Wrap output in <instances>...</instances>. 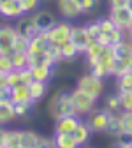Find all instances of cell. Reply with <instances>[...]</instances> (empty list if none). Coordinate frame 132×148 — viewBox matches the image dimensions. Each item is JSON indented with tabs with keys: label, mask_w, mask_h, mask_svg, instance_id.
<instances>
[{
	"label": "cell",
	"mask_w": 132,
	"mask_h": 148,
	"mask_svg": "<svg viewBox=\"0 0 132 148\" xmlns=\"http://www.w3.org/2000/svg\"><path fill=\"white\" fill-rule=\"evenodd\" d=\"M120 132H123V125H122L120 113H111V118H109L107 127H106V134L111 136V138H116Z\"/></svg>",
	"instance_id": "d4e9b609"
},
{
	"label": "cell",
	"mask_w": 132,
	"mask_h": 148,
	"mask_svg": "<svg viewBox=\"0 0 132 148\" xmlns=\"http://www.w3.org/2000/svg\"><path fill=\"white\" fill-rule=\"evenodd\" d=\"M70 28L72 25L65 20V21H56L46 34H48V39L53 46H62L64 42H67L70 39Z\"/></svg>",
	"instance_id": "5b68a950"
},
{
	"label": "cell",
	"mask_w": 132,
	"mask_h": 148,
	"mask_svg": "<svg viewBox=\"0 0 132 148\" xmlns=\"http://www.w3.org/2000/svg\"><path fill=\"white\" fill-rule=\"evenodd\" d=\"M14 51H28V39L18 35L14 41Z\"/></svg>",
	"instance_id": "ab89813d"
},
{
	"label": "cell",
	"mask_w": 132,
	"mask_h": 148,
	"mask_svg": "<svg viewBox=\"0 0 132 148\" xmlns=\"http://www.w3.org/2000/svg\"><path fill=\"white\" fill-rule=\"evenodd\" d=\"M81 122V116H78L76 113H70L65 116H60L55 120V132H65V134H72L76 131L78 123Z\"/></svg>",
	"instance_id": "8fae6325"
},
{
	"label": "cell",
	"mask_w": 132,
	"mask_h": 148,
	"mask_svg": "<svg viewBox=\"0 0 132 148\" xmlns=\"http://www.w3.org/2000/svg\"><path fill=\"white\" fill-rule=\"evenodd\" d=\"M118 95H120V104H122V109H125V111H132V90L118 92Z\"/></svg>",
	"instance_id": "d590c367"
},
{
	"label": "cell",
	"mask_w": 132,
	"mask_h": 148,
	"mask_svg": "<svg viewBox=\"0 0 132 148\" xmlns=\"http://www.w3.org/2000/svg\"><path fill=\"white\" fill-rule=\"evenodd\" d=\"M120 118H122V125H123V131L132 134V111H120Z\"/></svg>",
	"instance_id": "f35d334b"
},
{
	"label": "cell",
	"mask_w": 132,
	"mask_h": 148,
	"mask_svg": "<svg viewBox=\"0 0 132 148\" xmlns=\"http://www.w3.org/2000/svg\"><path fill=\"white\" fill-rule=\"evenodd\" d=\"M115 64H116V57H115V49L111 46H106L104 51L101 53V57L90 64V72L95 74L99 78H107V76H113V71H115Z\"/></svg>",
	"instance_id": "6da1fadb"
},
{
	"label": "cell",
	"mask_w": 132,
	"mask_h": 148,
	"mask_svg": "<svg viewBox=\"0 0 132 148\" xmlns=\"http://www.w3.org/2000/svg\"><path fill=\"white\" fill-rule=\"evenodd\" d=\"M104 108L109 109L111 113H120L122 111V104H120V95H118V92L116 94H111L104 99Z\"/></svg>",
	"instance_id": "4dcf8cb0"
},
{
	"label": "cell",
	"mask_w": 132,
	"mask_h": 148,
	"mask_svg": "<svg viewBox=\"0 0 132 148\" xmlns=\"http://www.w3.org/2000/svg\"><path fill=\"white\" fill-rule=\"evenodd\" d=\"M125 34H127L125 30H122V28H115V30H111L109 34H104L99 41H101L104 46H111V48H113V46H116L118 42H122V41L125 39Z\"/></svg>",
	"instance_id": "44dd1931"
},
{
	"label": "cell",
	"mask_w": 132,
	"mask_h": 148,
	"mask_svg": "<svg viewBox=\"0 0 132 148\" xmlns=\"http://www.w3.org/2000/svg\"><path fill=\"white\" fill-rule=\"evenodd\" d=\"M48 113L51 118H60L65 115L72 113V104H70V92L67 90H58L55 92L53 97L48 102Z\"/></svg>",
	"instance_id": "7a4b0ae2"
},
{
	"label": "cell",
	"mask_w": 132,
	"mask_h": 148,
	"mask_svg": "<svg viewBox=\"0 0 132 148\" xmlns=\"http://www.w3.org/2000/svg\"><path fill=\"white\" fill-rule=\"evenodd\" d=\"M60 48V55H62V62H72L74 58L78 57V55H81L79 51H78V48L72 44V41L69 39L67 42H64L62 46H58Z\"/></svg>",
	"instance_id": "484cf974"
},
{
	"label": "cell",
	"mask_w": 132,
	"mask_h": 148,
	"mask_svg": "<svg viewBox=\"0 0 132 148\" xmlns=\"http://www.w3.org/2000/svg\"><path fill=\"white\" fill-rule=\"evenodd\" d=\"M49 146H55L53 138H44V136H41V138H39V146H37V148H49Z\"/></svg>",
	"instance_id": "60d3db41"
},
{
	"label": "cell",
	"mask_w": 132,
	"mask_h": 148,
	"mask_svg": "<svg viewBox=\"0 0 132 148\" xmlns=\"http://www.w3.org/2000/svg\"><path fill=\"white\" fill-rule=\"evenodd\" d=\"M127 41L132 44V30H129V32H127Z\"/></svg>",
	"instance_id": "f6af8a7d"
},
{
	"label": "cell",
	"mask_w": 132,
	"mask_h": 148,
	"mask_svg": "<svg viewBox=\"0 0 132 148\" xmlns=\"http://www.w3.org/2000/svg\"><path fill=\"white\" fill-rule=\"evenodd\" d=\"M79 9H81V14H90L97 9L99 5V0H76Z\"/></svg>",
	"instance_id": "e575fe53"
},
{
	"label": "cell",
	"mask_w": 132,
	"mask_h": 148,
	"mask_svg": "<svg viewBox=\"0 0 132 148\" xmlns=\"http://www.w3.org/2000/svg\"><path fill=\"white\" fill-rule=\"evenodd\" d=\"M104 44L101 42V41H90V44H88V48L85 49V57H86V62H88V65L90 64H93L99 57H101V53L104 51Z\"/></svg>",
	"instance_id": "7402d4cb"
},
{
	"label": "cell",
	"mask_w": 132,
	"mask_h": 148,
	"mask_svg": "<svg viewBox=\"0 0 132 148\" xmlns=\"http://www.w3.org/2000/svg\"><path fill=\"white\" fill-rule=\"evenodd\" d=\"M16 120L14 104L11 101H0V125H7Z\"/></svg>",
	"instance_id": "ac0fdd59"
},
{
	"label": "cell",
	"mask_w": 132,
	"mask_h": 148,
	"mask_svg": "<svg viewBox=\"0 0 132 148\" xmlns=\"http://www.w3.org/2000/svg\"><path fill=\"white\" fill-rule=\"evenodd\" d=\"M14 28H16L18 35L25 37V39H32V37L39 32L37 27H35V21H34V16L32 14H23L21 18H18Z\"/></svg>",
	"instance_id": "9c48e42d"
},
{
	"label": "cell",
	"mask_w": 132,
	"mask_h": 148,
	"mask_svg": "<svg viewBox=\"0 0 132 148\" xmlns=\"http://www.w3.org/2000/svg\"><path fill=\"white\" fill-rule=\"evenodd\" d=\"M30 81H32V74H30L28 67L27 69H14L7 74V83L11 88L20 86V85H30Z\"/></svg>",
	"instance_id": "e0dca14e"
},
{
	"label": "cell",
	"mask_w": 132,
	"mask_h": 148,
	"mask_svg": "<svg viewBox=\"0 0 132 148\" xmlns=\"http://www.w3.org/2000/svg\"><path fill=\"white\" fill-rule=\"evenodd\" d=\"M51 46L49 39H48V34L46 32H37L32 39H28V55L32 53H42V51H48V48Z\"/></svg>",
	"instance_id": "2e32d148"
},
{
	"label": "cell",
	"mask_w": 132,
	"mask_h": 148,
	"mask_svg": "<svg viewBox=\"0 0 132 148\" xmlns=\"http://www.w3.org/2000/svg\"><path fill=\"white\" fill-rule=\"evenodd\" d=\"M70 41H72L74 46L78 48L79 53H85V49L90 44V37H88V32H86L85 25L83 27H74L72 25V28H70Z\"/></svg>",
	"instance_id": "5bb4252c"
},
{
	"label": "cell",
	"mask_w": 132,
	"mask_h": 148,
	"mask_svg": "<svg viewBox=\"0 0 132 148\" xmlns=\"http://www.w3.org/2000/svg\"><path fill=\"white\" fill-rule=\"evenodd\" d=\"M109 18L115 25L122 30H129L130 27V21H132V7L130 5H125V7H115V9H109Z\"/></svg>",
	"instance_id": "ba28073f"
},
{
	"label": "cell",
	"mask_w": 132,
	"mask_h": 148,
	"mask_svg": "<svg viewBox=\"0 0 132 148\" xmlns=\"http://www.w3.org/2000/svg\"><path fill=\"white\" fill-rule=\"evenodd\" d=\"M4 139H5V129L4 125H0V148H4Z\"/></svg>",
	"instance_id": "ee69618b"
},
{
	"label": "cell",
	"mask_w": 132,
	"mask_h": 148,
	"mask_svg": "<svg viewBox=\"0 0 132 148\" xmlns=\"http://www.w3.org/2000/svg\"><path fill=\"white\" fill-rule=\"evenodd\" d=\"M4 148H21V131H5Z\"/></svg>",
	"instance_id": "83f0119b"
},
{
	"label": "cell",
	"mask_w": 132,
	"mask_h": 148,
	"mask_svg": "<svg viewBox=\"0 0 132 148\" xmlns=\"http://www.w3.org/2000/svg\"><path fill=\"white\" fill-rule=\"evenodd\" d=\"M2 2H4V0H0V4H2Z\"/></svg>",
	"instance_id": "c3c4849f"
},
{
	"label": "cell",
	"mask_w": 132,
	"mask_h": 148,
	"mask_svg": "<svg viewBox=\"0 0 132 148\" xmlns=\"http://www.w3.org/2000/svg\"><path fill=\"white\" fill-rule=\"evenodd\" d=\"M34 21H35V27H37V30H39V32H48L56 21H58V20H56V16L51 12V11H48V9H37L34 14Z\"/></svg>",
	"instance_id": "30bf717a"
},
{
	"label": "cell",
	"mask_w": 132,
	"mask_h": 148,
	"mask_svg": "<svg viewBox=\"0 0 132 148\" xmlns=\"http://www.w3.org/2000/svg\"><path fill=\"white\" fill-rule=\"evenodd\" d=\"M41 2H42V0H20V4H21L25 14H34L37 9H39Z\"/></svg>",
	"instance_id": "8d00e7d4"
},
{
	"label": "cell",
	"mask_w": 132,
	"mask_h": 148,
	"mask_svg": "<svg viewBox=\"0 0 132 148\" xmlns=\"http://www.w3.org/2000/svg\"><path fill=\"white\" fill-rule=\"evenodd\" d=\"M129 5H130V7H132V0H130V4H129Z\"/></svg>",
	"instance_id": "7dc6e473"
},
{
	"label": "cell",
	"mask_w": 132,
	"mask_h": 148,
	"mask_svg": "<svg viewBox=\"0 0 132 148\" xmlns=\"http://www.w3.org/2000/svg\"><path fill=\"white\" fill-rule=\"evenodd\" d=\"M39 138L35 131H21V148H37L39 146Z\"/></svg>",
	"instance_id": "4316f807"
},
{
	"label": "cell",
	"mask_w": 132,
	"mask_h": 148,
	"mask_svg": "<svg viewBox=\"0 0 132 148\" xmlns=\"http://www.w3.org/2000/svg\"><path fill=\"white\" fill-rule=\"evenodd\" d=\"M9 83H7V74H0V90L2 88H7Z\"/></svg>",
	"instance_id": "7bdbcfd3"
},
{
	"label": "cell",
	"mask_w": 132,
	"mask_h": 148,
	"mask_svg": "<svg viewBox=\"0 0 132 148\" xmlns=\"http://www.w3.org/2000/svg\"><path fill=\"white\" fill-rule=\"evenodd\" d=\"M88 120L86 123L90 125L92 132H106V127H107V122L111 118V111L106 109V108H101V109H93L86 115Z\"/></svg>",
	"instance_id": "8992f818"
},
{
	"label": "cell",
	"mask_w": 132,
	"mask_h": 148,
	"mask_svg": "<svg viewBox=\"0 0 132 148\" xmlns=\"http://www.w3.org/2000/svg\"><path fill=\"white\" fill-rule=\"evenodd\" d=\"M107 4H109V9H115V7H125L130 2L129 0H107Z\"/></svg>",
	"instance_id": "b9f144b4"
},
{
	"label": "cell",
	"mask_w": 132,
	"mask_h": 148,
	"mask_svg": "<svg viewBox=\"0 0 132 148\" xmlns=\"http://www.w3.org/2000/svg\"><path fill=\"white\" fill-rule=\"evenodd\" d=\"M56 9H58L60 16L65 18L67 21L74 20V18H78L81 14V9L76 0H56Z\"/></svg>",
	"instance_id": "4fadbf2b"
},
{
	"label": "cell",
	"mask_w": 132,
	"mask_h": 148,
	"mask_svg": "<svg viewBox=\"0 0 132 148\" xmlns=\"http://www.w3.org/2000/svg\"><path fill=\"white\" fill-rule=\"evenodd\" d=\"M129 30H132V21H130V27H129ZM129 30H127V32H129Z\"/></svg>",
	"instance_id": "bcb514c9"
},
{
	"label": "cell",
	"mask_w": 132,
	"mask_h": 148,
	"mask_svg": "<svg viewBox=\"0 0 132 148\" xmlns=\"http://www.w3.org/2000/svg\"><path fill=\"white\" fill-rule=\"evenodd\" d=\"M76 88L86 92V94H90L95 99H101L102 94H104V78H99V76H95V74H92L88 71L86 74L79 76V79L76 83Z\"/></svg>",
	"instance_id": "277c9868"
},
{
	"label": "cell",
	"mask_w": 132,
	"mask_h": 148,
	"mask_svg": "<svg viewBox=\"0 0 132 148\" xmlns=\"http://www.w3.org/2000/svg\"><path fill=\"white\" fill-rule=\"evenodd\" d=\"M30 101H32V97H30L28 85H20V86H12L11 88V102L12 104H16V102H30Z\"/></svg>",
	"instance_id": "d6986e66"
},
{
	"label": "cell",
	"mask_w": 132,
	"mask_h": 148,
	"mask_svg": "<svg viewBox=\"0 0 132 148\" xmlns=\"http://www.w3.org/2000/svg\"><path fill=\"white\" fill-rule=\"evenodd\" d=\"M28 71L32 74V79H35V81H44V83H49L51 78H53V74H55V67L44 65V64L28 65Z\"/></svg>",
	"instance_id": "9a60e30c"
},
{
	"label": "cell",
	"mask_w": 132,
	"mask_h": 148,
	"mask_svg": "<svg viewBox=\"0 0 132 148\" xmlns=\"http://www.w3.org/2000/svg\"><path fill=\"white\" fill-rule=\"evenodd\" d=\"M116 88L118 92H125V90H132V71H127L120 76H116Z\"/></svg>",
	"instance_id": "f546056e"
},
{
	"label": "cell",
	"mask_w": 132,
	"mask_h": 148,
	"mask_svg": "<svg viewBox=\"0 0 132 148\" xmlns=\"http://www.w3.org/2000/svg\"><path fill=\"white\" fill-rule=\"evenodd\" d=\"M85 28H86V32H88V37H90V41H99V39H101L102 32H101V25H99V20L88 21V23L85 25Z\"/></svg>",
	"instance_id": "d6a6232c"
},
{
	"label": "cell",
	"mask_w": 132,
	"mask_h": 148,
	"mask_svg": "<svg viewBox=\"0 0 132 148\" xmlns=\"http://www.w3.org/2000/svg\"><path fill=\"white\" fill-rule=\"evenodd\" d=\"M72 136H74V139H76L78 146H83V145H86V143L90 141L92 129H90V125H88L86 122L81 120V122L78 123V127H76V131L72 132Z\"/></svg>",
	"instance_id": "ffe728a7"
},
{
	"label": "cell",
	"mask_w": 132,
	"mask_h": 148,
	"mask_svg": "<svg viewBox=\"0 0 132 148\" xmlns=\"http://www.w3.org/2000/svg\"><path fill=\"white\" fill-rule=\"evenodd\" d=\"M129 2H130V0H129Z\"/></svg>",
	"instance_id": "681fc988"
},
{
	"label": "cell",
	"mask_w": 132,
	"mask_h": 148,
	"mask_svg": "<svg viewBox=\"0 0 132 148\" xmlns=\"http://www.w3.org/2000/svg\"><path fill=\"white\" fill-rule=\"evenodd\" d=\"M28 88H30V97H32V101L34 102H39L41 99H44L46 92H48V83L32 79L30 85H28Z\"/></svg>",
	"instance_id": "603a6c76"
},
{
	"label": "cell",
	"mask_w": 132,
	"mask_h": 148,
	"mask_svg": "<svg viewBox=\"0 0 132 148\" xmlns=\"http://www.w3.org/2000/svg\"><path fill=\"white\" fill-rule=\"evenodd\" d=\"M25 14L20 0H4L0 4V18H5V20H18Z\"/></svg>",
	"instance_id": "7c38bea8"
},
{
	"label": "cell",
	"mask_w": 132,
	"mask_h": 148,
	"mask_svg": "<svg viewBox=\"0 0 132 148\" xmlns=\"http://www.w3.org/2000/svg\"><path fill=\"white\" fill-rule=\"evenodd\" d=\"M53 143H55L56 148H76L78 146L74 136L65 134V132H55L53 134Z\"/></svg>",
	"instance_id": "cb8c5ba5"
},
{
	"label": "cell",
	"mask_w": 132,
	"mask_h": 148,
	"mask_svg": "<svg viewBox=\"0 0 132 148\" xmlns=\"http://www.w3.org/2000/svg\"><path fill=\"white\" fill-rule=\"evenodd\" d=\"M11 60H12L14 69H27L30 65L28 53L27 51H12L11 53Z\"/></svg>",
	"instance_id": "f1b7e54d"
},
{
	"label": "cell",
	"mask_w": 132,
	"mask_h": 148,
	"mask_svg": "<svg viewBox=\"0 0 132 148\" xmlns=\"http://www.w3.org/2000/svg\"><path fill=\"white\" fill-rule=\"evenodd\" d=\"M34 104L35 102H16L14 104V111H16V118H27L32 111H34Z\"/></svg>",
	"instance_id": "1f68e13d"
},
{
	"label": "cell",
	"mask_w": 132,
	"mask_h": 148,
	"mask_svg": "<svg viewBox=\"0 0 132 148\" xmlns=\"http://www.w3.org/2000/svg\"><path fill=\"white\" fill-rule=\"evenodd\" d=\"M99 99L92 97L90 94L79 90V88H74L70 92V104H72V113H76L78 116H86L90 111L95 109Z\"/></svg>",
	"instance_id": "3957f363"
},
{
	"label": "cell",
	"mask_w": 132,
	"mask_h": 148,
	"mask_svg": "<svg viewBox=\"0 0 132 148\" xmlns=\"http://www.w3.org/2000/svg\"><path fill=\"white\" fill-rule=\"evenodd\" d=\"M11 71H14L11 55H0V74H9Z\"/></svg>",
	"instance_id": "74e56055"
},
{
	"label": "cell",
	"mask_w": 132,
	"mask_h": 148,
	"mask_svg": "<svg viewBox=\"0 0 132 148\" xmlns=\"http://www.w3.org/2000/svg\"><path fill=\"white\" fill-rule=\"evenodd\" d=\"M115 146L118 148H132V134L130 132H120L115 138Z\"/></svg>",
	"instance_id": "836d02e7"
},
{
	"label": "cell",
	"mask_w": 132,
	"mask_h": 148,
	"mask_svg": "<svg viewBox=\"0 0 132 148\" xmlns=\"http://www.w3.org/2000/svg\"><path fill=\"white\" fill-rule=\"evenodd\" d=\"M16 37H18V32L14 25L0 23V55H11L14 51Z\"/></svg>",
	"instance_id": "52a82bcc"
}]
</instances>
